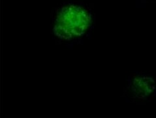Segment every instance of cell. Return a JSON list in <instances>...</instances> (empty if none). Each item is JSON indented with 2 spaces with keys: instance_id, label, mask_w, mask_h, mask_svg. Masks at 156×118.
Wrapping results in <instances>:
<instances>
[{
  "instance_id": "7a4b0ae2",
  "label": "cell",
  "mask_w": 156,
  "mask_h": 118,
  "mask_svg": "<svg viewBox=\"0 0 156 118\" xmlns=\"http://www.w3.org/2000/svg\"><path fill=\"white\" fill-rule=\"evenodd\" d=\"M133 86L135 94L140 98L149 96L154 91L155 89V84L154 79L146 77L135 78L133 83Z\"/></svg>"
},
{
  "instance_id": "6da1fadb",
  "label": "cell",
  "mask_w": 156,
  "mask_h": 118,
  "mask_svg": "<svg viewBox=\"0 0 156 118\" xmlns=\"http://www.w3.org/2000/svg\"><path fill=\"white\" fill-rule=\"evenodd\" d=\"M90 22L89 13L84 9L73 6L67 7L58 15L54 31L58 37L69 39L83 34Z\"/></svg>"
}]
</instances>
